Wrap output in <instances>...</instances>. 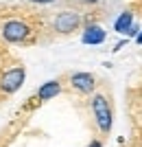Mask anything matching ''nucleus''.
Instances as JSON below:
<instances>
[{"label":"nucleus","instance_id":"nucleus-1","mask_svg":"<svg viewBox=\"0 0 142 147\" xmlns=\"http://www.w3.org/2000/svg\"><path fill=\"white\" fill-rule=\"evenodd\" d=\"M92 112H94L99 129L103 134H107L111 129V110H109V101L103 94H94L92 97Z\"/></svg>","mask_w":142,"mask_h":147},{"label":"nucleus","instance_id":"nucleus-8","mask_svg":"<svg viewBox=\"0 0 142 147\" xmlns=\"http://www.w3.org/2000/svg\"><path fill=\"white\" fill-rule=\"evenodd\" d=\"M133 26V13L131 11H123L118 16V20L114 22V29L118 33H129V29Z\"/></svg>","mask_w":142,"mask_h":147},{"label":"nucleus","instance_id":"nucleus-12","mask_svg":"<svg viewBox=\"0 0 142 147\" xmlns=\"http://www.w3.org/2000/svg\"><path fill=\"white\" fill-rule=\"evenodd\" d=\"M136 42H138V44H142V33H140V35L136 37Z\"/></svg>","mask_w":142,"mask_h":147},{"label":"nucleus","instance_id":"nucleus-5","mask_svg":"<svg viewBox=\"0 0 142 147\" xmlns=\"http://www.w3.org/2000/svg\"><path fill=\"white\" fill-rule=\"evenodd\" d=\"M70 84H72L74 90L83 92V94H90V92L96 88V79H94L90 73H74L70 77Z\"/></svg>","mask_w":142,"mask_h":147},{"label":"nucleus","instance_id":"nucleus-9","mask_svg":"<svg viewBox=\"0 0 142 147\" xmlns=\"http://www.w3.org/2000/svg\"><path fill=\"white\" fill-rule=\"evenodd\" d=\"M29 2H37V5H50V2H55V0H29Z\"/></svg>","mask_w":142,"mask_h":147},{"label":"nucleus","instance_id":"nucleus-11","mask_svg":"<svg viewBox=\"0 0 142 147\" xmlns=\"http://www.w3.org/2000/svg\"><path fill=\"white\" fill-rule=\"evenodd\" d=\"M81 2H85V5H96L99 0H81Z\"/></svg>","mask_w":142,"mask_h":147},{"label":"nucleus","instance_id":"nucleus-3","mask_svg":"<svg viewBox=\"0 0 142 147\" xmlns=\"http://www.w3.org/2000/svg\"><path fill=\"white\" fill-rule=\"evenodd\" d=\"M24 77H26L24 68H11V70H7L2 75V79H0V90L7 92V94L20 90V86L24 84Z\"/></svg>","mask_w":142,"mask_h":147},{"label":"nucleus","instance_id":"nucleus-2","mask_svg":"<svg viewBox=\"0 0 142 147\" xmlns=\"http://www.w3.org/2000/svg\"><path fill=\"white\" fill-rule=\"evenodd\" d=\"M79 24H81V16L74 11H61L53 20V26H55L57 33H72V31L79 29Z\"/></svg>","mask_w":142,"mask_h":147},{"label":"nucleus","instance_id":"nucleus-6","mask_svg":"<svg viewBox=\"0 0 142 147\" xmlns=\"http://www.w3.org/2000/svg\"><path fill=\"white\" fill-rule=\"evenodd\" d=\"M105 31H103V26H99V24H90V26H85V31H83V44H103L105 42Z\"/></svg>","mask_w":142,"mask_h":147},{"label":"nucleus","instance_id":"nucleus-10","mask_svg":"<svg viewBox=\"0 0 142 147\" xmlns=\"http://www.w3.org/2000/svg\"><path fill=\"white\" fill-rule=\"evenodd\" d=\"M87 147H103V143H101V141H92Z\"/></svg>","mask_w":142,"mask_h":147},{"label":"nucleus","instance_id":"nucleus-7","mask_svg":"<svg viewBox=\"0 0 142 147\" xmlns=\"http://www.w3.org/2000/svg\"><path fill=\"white\" fill-rule=\"evenodd\" d=\"M59 92H61L59 81H46V84H42V88L37 90V97H39V101H48V99L57 97Z\"/></svg>","mask_w":142,"mask_h":147},{"label":"nucleus","instance_id":"nucleus-4","mask_svg":"<svg viewBox=\"0 0 142 147\" xmlns=\"http://www.w3.org/2000/svg\"><path fill=\"white\" fill-rule=\"evenodd\" d=\"M29 33H31L29 24L20 22V20H11V22H7L2 26V37H5L7 42H22Z\"/></svg>","mask_w":142,"mask_h":147}]
</instances>
